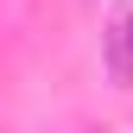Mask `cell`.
<instances>
[{"instance_id":"obj_1","label":"cell","mask_w":133,"mask_h":133,"mask_svg":"<svg viewBox=\"0 0 133 133\" xmlns=\"http://www.w3.org/2000/svg\"><path fill=\"white\" fill-rule=\"evenodd\" d=\"M108 70L121 82H133V0L114 13V25H108Z\"/></svg>"}]
</instances>
